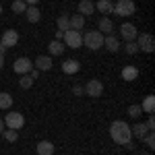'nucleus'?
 <instances>
[{
  "mask_svg": "<svg viewBox=\"0 0 155 155\" xmlns=\"http://www.w3.org/2000/svg\"><path fill=\"white\" fill-rule=\"evenodd\" d=\"M110 139L114 141L116 145H124L130 143L132 134H130V126L124 122V120H114L112 124H110Z\"/></svg>",
  "mask_w": 155,
  "mask_h": 155,
  "instance_id": "1",
  "label": "nucleus"
},
{
  "mask_svg": "<svg viewBox=\"0 0 155 155\" xmlns=\"http://www.w3.org/2000/svg\"><path fill=\"white\" fill-rule=\"evenodd\" d=\"M112 29H114V23H112V19L110 17H101L99 19V23H97V31L99 33H112Z\"/></svg>",
  "mask_w": 155,
  "mask_h": 155,
  "instance_id": "13",
  "label": "nucleus"
},
{
  "mask_svg": "<svg viewBox=\"0 0 155 155\" xmlns=\"http://www.w3.org/2000/svg\"><path fill=\"white\" fill-rule=\"evenodd\" d=\"M134 11H137V6L132 0H118L114 4V15H118V17H130L134 15Z\"/></svg>",
  "mask_w": 155,
  "mask_h": 155,
  "instance_id": "4",
  "label": "nucleus"
},
{
  "mask_svg": "<svg viewBox=\"0 0 155 155\" xmlns=\"http://www.w3.org/2000/svg\"><path fill=\"white\" fill-rule=\"evenodd\" d=\"M23 2H25V4H29V6H35L39 0H23Z\"/></svg>",
  "mask_w": 155,
  "mask_h": 155,
  "instance_id": "35",
  "label": "nucleus"
},
{
  "mask_svg": "<svg viewBox=\"0 0 155 155\" xmlns=\"http://www.w3.org/2000/svg\"><path fill=\"white\" fill-rule=\"evenodd\" d=\"M147 126H145V124H134V126H130V134L132 137H137V139H139V141H143V137L145 134H147Z\"/></svg>",
  "mask_w": 155,
  "mask_h": 155,
  "instance_id": "22",
  "label": "nucleus"
},
{
  "mask_svg": "<svg viewBox=\"0 0 155 155\" xmlns=\"http://www.w3.org/2000/svg\"><path fill=\"white\" fill-rule=\"evenodd\" d=\"M35 149H37V155H54V145L50 141H39Z\"/></svg>",
  "mask_w": 155,
  "mask_h": 155,
  "instance_id": "17",
  "label": "nucleus"
},
{
  "mask_svg": "<svg viewBox=\"0 0 155 155\" xmlns=\"http://www.w3.org/2000/svg\"><path fill=\"white\" fill-rule=\"evenodd\" d=\"M139 155H149V153H139Z\"/></svg>",
  "mask_w": 155,
  "mask_h": 155,
  "instance_id": "41",
  "label": "nucleus"
},
{
  "mask_svg": "<svg viewBox=\"0 0 155 155\" xmlns=\"http://www.w3.org/2000/svg\"><path fill=\"white\" fill-rule=\"evenodd\" d=\"M29 77H31V79H37V77H39V71H35V68H33V71L29 72Z\"/></svg>",
  "mask_w": 155,
  "mask_h": 155,
  "instance_id": "34",
  "label": "nucleus"
},
{
  "mask_svg": "<svg viewBox=\"0 0 155 155\" xmlns=\"http://www.w3.org/2000/svg\"><path fill=\"white\" fill-rule=\"evenodd\" d=\"M62 71L66 72V74H77V72L81 71V64L71 58V60H66V62H62Z\"/></svg>",
  "mask_w": 155,
  "mask_h": 155,
  "instance_id": "15",
  "label": "nucleus"
},
{
  "mask_svg": "<svg viewBox=\"0 0 155 155\" xmlns=\"http://www.w3.org/2000/svg\"><path fill=\"white\" fill-rule=\"evenodd\" d=\"M33 68L35 71H50L52 68V58L50 56H37L35 60H33Z\"/></svg>",
  "mask_w": 155,
  "mask_h": 155,
  "instance_id": "11",
  "label": "nucleus"
},
{
  "mask_svg": "<svg viewBox=\"0 0 155 155\" xmlns=\"http://www.w3.org/2000/svg\"><path fill=\"white\" fill-rule=\"evenodd\" d=\"M122 79H124V81H134V79H139V68H137V66H124V68H122Z\"/></svg>",
  "mask_w": 155,
  "mask_h": 155,
  "instance_id": "19",
  "label": "nucleus"
},
{
  "mask_svg": "<svg viewBox=\"0 0 155 155\" xmlns=\"http://www.w3.org/2000/svg\"><path fill=\"white\" fill-rule=\"evenodd\" d=\"M0 15H2V4H0Z\"/></svg>",
  "mask_w": 155,
  "mask_h": 155,
  "instance_id": "40",
  "label": "nucleus"
},
{
  "mask_svg": "<svg viewBox=\"0 0 155 155\" xmlns=\"http://www.w3.org/2000/svg\"><path fill=\"white\" fill-rule=\"evenodd\" d=\"M4 68V54H0V71Z\"/></svg>",
  "mask_w": 155,
  "mask_h": 155,
  "instance_id": "37",
  "label": "nucleus"
},
{
  "mask_svg": "<svg viewBox=\"0 0 155 155\" xmlns=\"http://www.w3.org/2000/svg\"><path fill=\"white\" fill-rule=\"evenodd\" d=\"M62 39H64V44H66L68 48H72V50H77V48L83 46V35H81V31H74V29H66Z\"/></svg>",
  "mask_w": 155,
  "mask_h": 155,
  "instance_id": "5",
  "label": "nucleus"
},
{
  "mask_svg": "<svg viewBox=\"0 0 155 155\" xmlns=\"http://www.w3.org/2000/svg\"><path fill=\"white\" fill-rule=\"evenodd\" d=\"M83 44L89 50H93V52L104 48V33H99V31H87L83 35Z\"/></svg>",
  "mask_w": 155,
  "mask_h": 155,
  "instance_id": "2",
  "label": "nucleus"
},
{
  "mask_svg": "<svg viewBox=\"0 0 155 155\" xmlns=\"http://www.w3.org/2000/svg\"><path fill=\"white\" fill-rule=\"evenodd\" d=\"M141 107H143V112H147V114H153V107H155V97H153V95H147Z\"/></svg>",
  "mask_w": 155,
  "mask_h": 155,
  "instance_id": "24",
  "label": "nucleus"
},
{
  "mask_svg": "<svg viewBox=\"0 0 155 155\" xmlns=\"http://www.w3.org/2000/svg\"><path fill=\"white\" fill-rule=\"evenodd\" d=\"M72 93H74V95H85V89L81 85H74V87H72Z\"/></svg>",
  "mask_w": 155,
  "mask_h": 155,
  "instance_id": "33",
  "label": "nucleus"
},
{
  "mask_svg": "<svg viewBox=\"0 0 155 155\" xmlns=\"http://www.w3.org/2000/svg\"><path fill=\"white\" fill-rule=\"evenodd\" d=\"M62 37H64V31H56V39H58V41L62 39Z\"/></svg>",
  "mask_w": 155,
  "mask_h": 155,
  "instance_id": "36",
  "label": "nucleus"
},
{
  "mask_svg": "<svg viewBox=\"0 0 155 155\" xmlns=\"http://www.w3.org/2000/svg\"><path fill=\"white\" fill-rule=\"evenodd\" d=\"M19 85H21V89H29V87L33 85V79H31L29 74H21V79H19Z\"/></svg>",
  "mask_w": 155,
  "mask_h": 155,
  "instance_id": "29",
  "label": "nucleus"
},
{
  "mask_svg": "<svg viewBox=\"0 0 155 155\" xmlns=\"http://www.w3.org/2000/svg\"><path fill=\"white\" fill-rule=\"evenodd\" d=\"M64 48H66V46H64L62 41H58V39L50 41V46H48V50H50V54H52V56H60V54L64 52Z\"/></svg>",
  "mask_w": 155,
  "mask_h": 155,
  "instance_id": "21",
  "label": "nucleus"
},
{
  "mask_svg": "<svg viewBox=\"0 0 155 155\" xmlns=\"http://www.w3.org/2000/svg\"><path fill=\"white\" fill-rule=\"evenodd\" d=\"M2 130H4V120L0 118V132H2Z\"/></svg>",
  "mask_w": 155,
  "mask_h": 155,
  "instance_id": "39",
  "label": "nucleus"
},
{
  "mask_svg": "<svg viewBox=\"0 0 155 155\" xmlns=\"http://www.w3.org/2000/svg\"><path fill=\"white\" fill-rule=\"evenodd\" d=\"M141 114H143V107L139 106V104H132V106H128V116L130 118H141Z\"/></svg>",
  "mask_w": 155,
  "mask_h": 155,
  "instance_id": "26",
  "label": "nucleus"
},
{
  "mask_svg": "<svg viewBox=\"0 0 155 155\" xmlns=\"http://www.w3.org/2000/svg\"><path fill=\"white\" fill-rule=\"evenodd\" d=\"M104 48H106L107 52H118V50H120V41H118V37L112 35V33H110L107 37H104Z\"/></svg>",
  "mask_w": 155,
  "mask_h": 155,
  "instance_id": "12",
  "label": "nucleus"
},
{
  "mask_svg": "<svg viewBox=\"0 0 155 155\" xmlns=\"http://www.w3.org/2000/svg\"><path fill=\"white\" fill-rule=\"evenodd\" d=\"M0 134H2V137H4L8 143H15V141L19 139V130H12V128H4Z\"/></svg>",
  "mask_w": 155,
  "mask_h": 155,
  "instance_id": "25",
  "label": "nucleus"
},
{
  "mask_svg": "<svg viewBox=\"0 0 155 155\" xmlns=\"http://www.w3.org/2000/svg\"><path fill=\"white\" fill-rule=\"evenodd\" d=\"M143 143L147 145L149 149H155V134H153V130H149V132L143 137Z\"/></svg>",
  "mask_w": 155,
  "mask_h": 155,
  "instance_id": "28",
  "label": "nucleus"
},
{
  "mask_svg": "<svg viewBox=\"0 0 155 155\" xmlns=\"http://www.w3.org/2000/svg\"><path fill=\"white\" fill-rule=\"evenodd\" d=\"M11 8H12V12H25L27 11V4H25L23 0H15Z\"/></svg>",
  "mask_w": 155,
  "mask_h": 155,
  "instance_id": "30",
  "label": "nucleus"
},
{
  "mask_svg": "<svg viewBox=\"0 0 155 155\" xmlns=\"http://www.w3.org/2000/svg\"><path fill=\"white\" fill-rule=\"evenodd\" d=\"M4 52H6V46H4V44L0 41V54H4Z\"/></svg>",
  "mask_w": 155,
  "mask_h": 155,
  "instance_id": "38",
  "label": "nucleus"
},
{
  "mask_svg": "<svg viewBox=\"0 0 155 155\" xmlns=\"http://www.w3.org/2000/svg\"><path fill=\"white\" fill-rule=\"evenodd\" d=\"M120 35H122V39H126V41H134L137 35H139V31H137V27L132 23H124L120 27Z\"/></svg>",
  "mask_w": 155,
  "mask_h": 155,
  "instance_id": "9",
  "label": "nucleus"
},
{
  "mask_svg": "<svg viewBox=\"0 0 155 155\" xmlns=\"http://www.w3.org/2000/svg\"><path fill=\"white\" fill-rule=\"evenodd\" d=\"M11 106H12V95L0 91V110H11Z\"/></svg>",
  "mask_w": 155,
  "mask_h": 155,
  "instance_id": "23",
  "label": "nucleus"
},
{
  "mask_svg": "<svg viewBox=\"0 0 155 155\" xmlns=\"http://www.w3.org/2000/svg\"><path fill=\"white\" fill-rule=\"evenodd\" d=\"M124 50H126V54H137L139 52V46H137V41H126V46H124Z\"/></svg>",
  "mask_w": 155,
  "mask_h": 155,
  "instance_id": "31",
  "label": "nucleus"
},
{
  "mask_svg": "<svg viewBox=\"0 0 155 155\" xmlns=\"http://www.w3.org/2000/svg\"><path fill=\"white\" fill-rule=\"evenodd\" d=\"M137 46H139V52H147L151 54L155 50V37L151 33H143V35H137Z\"/></svg>",
  "mask_w": 155,
  "mask_h": 155,
  "instance_id": "6",
  "label": "nucleus"
},
{
  "mask_svg": "<svg viewBox=\"0 0 155 155\" xmlns=\"http://www.w3.org/2000/svg\"><path fill=\"white\" fill-rule=\"evenodd\" d=\"M83 89H85V95H89V97H99L101 93H104V83H101V81H97V79H89Z\"/></svg>",
  "mask_w": 155,
  "mask_h": 155,
  "instance_id": "8",
  "label": "nucleus"
},
{
  "mask_svg": "<svg viewBox=\"0 0 155 155\" xmlns=\"http://www.w3.org/2000/svg\"><path fill=\"white\" fill-rule=\"evenodd\" d=\"M95 8L99 12H104V17H106V15H110V12H114V4H112V0H97Z\"/></svg>",
  "mask_w": 155,
  "mask_h": 155,
  "instance_id": "18",
  "label": "nucleus"
},
{
  "mask_svg": "<svg viewBox=\"0 0 155 155\" xmlns=\"http://www.w3.org/2000/svg\"><path fill=\"white\" fill-rule=\"evenodd\" d=\"M12 68H15V72H17V74H29V72L33 71V60H29V58H25V56H21V58L15 60Z\"/></svg>",
  "mask_w": 155,
  "mask_h": 155,
  "instance_id": "7",
  "label": "nucleus"
},
{
  "mask_svg": "<svg viewBox=\"0 0 155 155\" xmlns=\"http://www.w3.org/2000/svg\"><path fill=\"white\" fill-rule=\"evenodd\" d=\"M56 25H58V31H66V29H71V25H68V17H66V15H60L58 21H56Z\"/></svg>",
  "mask_w": 155,
  "mask_h": 155,
  "instance_id": "27",
  "label": "nucleus"
},
{
  "mask_svg": "<svg viewBox=\"0 0 155 155\" xmlns=\"http://www.w3.org/2000/svg\"><path fill=\"white\" fill-rule=\"evenodd\" d=\"M68 25H71V29H74V31H81L85 27V17L83 15H72V17H68Z\"/></svg>",
  "mask_w": 155,
  "mask_h": 155,
  "instance_id": "16",
  "label": "nucleus"
},
{
  "mask_svg": "<svg viewBox=\"0 0 155 155\" xmlns=\"http://www.w3.org/2000/svg\"><path fill=\"white\" fill-rule=\"evenodd\" d=\"M93 11H95L93 0H81V2H79V15L87 17V15H93Z\"/></svg>",
  "mask_w": 155,
  "mask_h": 155,
  "instance_id": "14",
  "label": "nucleus"
},
{
  "mask_svg": "<svg viewBox=\"0 0 155 155\" xmlns=\"http://www.w3.org/2000/svg\"><path fill=\"white\" fill-rule=\"evenodd\" d=\"M4 126L6 128H12V130H19L25 126V116L21 112H8L6 118H4Z\"/></svg>",
  "mask_w": 155,
  "mask_h": 155,
  "instance_id": "3",
  "label": "nucleus"
},
{
  "mask_svg": "<svg viewBox=\"0 0 155 155\" xmlns=\"http://www.w3.org/2000/svg\"><path fill=\"white\" fill-rule=\"evenodd\" d=\"M25 15H27V21H29V23H37V21L41 19V12H39L37 6H27Z\"/></svg>",
  "mask_w": 155,
  "mask_h": 155,
  "instance_id": "20",
  "label": "nucleus"
},
{
  "mask_svg": "<svg viewBox=\"0 0 155 155\" xmlns=\"http://www.w3.org/2000/svg\"><path fill=\"white\" fill-rule=\"evenodd\" d=\"M145 126H147V130H153V128H155V118H153V114H149V120L145 122Z\"/></svg>",
  "mask_w": 155,
  "mask_h": 155,
  "instance_id": "32",
  "label": "nucleus"
},
{
  "mask_svg": "<svg viewBox=\"0 0 155 155\" xmlns=\"http://www.w3.org/2000/svg\"><path fill=\"white\" fill-rule=\"evenodd\" d=\"M6 48H12V46H17L19 44V33L15 31V29H6L4 33H2V39H0Z\"/></svg>",
  "mask_w": 155,
  "mask_h": 155,
  "instance_id": "10",
  "label": "nucleus"
}]
</instances>
